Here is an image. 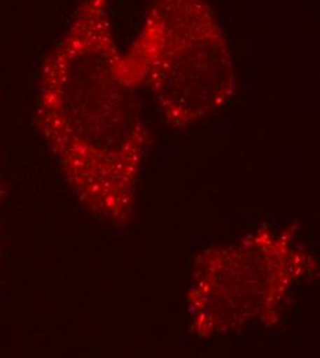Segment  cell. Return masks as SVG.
<instances>
[{
  "label": "cell",
  "mask_w": 320,
  "mask_h": 358,
  "mask_svg": "<svg viewBox=\"0 0 320 358\" xmlns=\"http://www.w3.org/2000/svg\"><path fill=\"white\" fill-rule=\"evenodd\" d=\"M320 280V259L294 227L261 224L197 254L186 288L189 332L227 336L280 322L297 287Z\"/></svg>",
  "instance_id": "cell-2"
},
{
  "label": "cell",
  "mask_w": 320,
  "mask_h": 358,
  "mask_svg": "<svg viewBox=\"0 0 320 358\" xmlns=\"http://www.w3.org/2000/svg\"><path fill=\"white\" fill-rule=\"evenodd\" d=\"M34 120L81 206L105 224H130L149 133L122 71L108 0H82L47 54Z\"/></svg>",
  "instance_id": "cell-1"
},
{
  "label": "cell",
  "mask_w": 320,
  "mask_h": 358,
  "mask_svg": "<svg viewBox=\"0 0 320 358\" xmlns=\"http://www.w3.org/2000/svg\"><path fill=\"white\" fill-rule=\"evenodd\" d=\"M122 71L179 130L220 110L236 91L235 64L210 0H149L137 36L122 52Z\"/></svg>",
  "instance_id": "cell-3"
}]
</instances>
